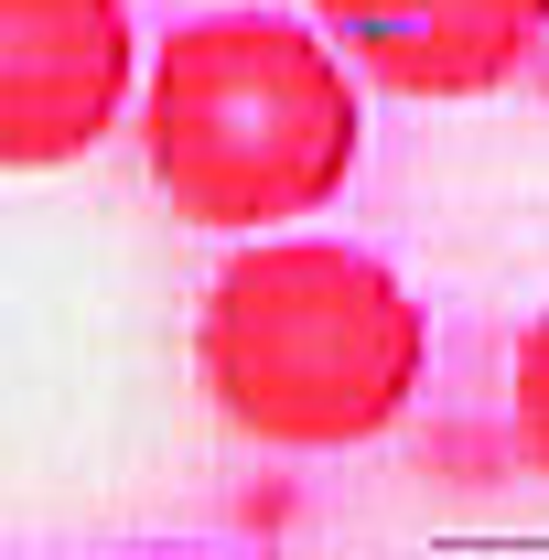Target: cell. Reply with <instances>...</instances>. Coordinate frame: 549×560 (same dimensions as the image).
Listing matches in <instances>:
<instances>
[{"mask_svg": "<svg viewBox=\"0 0 549 560\" xmlns=\"http://www.w3.org/2000/svg\"><path fill=\"white\" fill-rule=\"evenodd\" d=\"M431 377V313L410 280L344 237H280L259 226L195 313V388L226 431L270 453H344L410 420Z\"/></svg>", "mask_w": 549, "mask_h": 560, "instance_id": "1", "label": "cell"}, {"mask_svg": "<svg viewBox=\"0 0 549 560\" xmlns=\"http://www.w3.org/2000/svg\"><path fill=\"white\" fill-rule=\"evenodd\" d=\"M366 151L344 44L291 11H195L140 75V162L162 206L215 237L324 215Z\"/></svg>", "mask_w": 549, "mask_h": 560, "instance_id": "2", "label": "cell"}, {"mask_svg": "<svg viewBox=\"0 0 549 560\" xmlns=\"http://www.w3.org/2000/svg\"><path fill=\"white\" fill-rule=\"evenodd\" d=\"M140 86L130 0H0V173L86 162Z\"/></svg>", "mask_w": 549, "mask_h": 560, "instance_id": "3", "label": "cell"}, {"mask_svg": "<svg viewBox=\"0 0 549 560\" xmlns=\"http://www.w3.org/2000/svg\"><path fill=\"white\" fill-rule=\"evenodd\" d=\"M313 22L399 97H495L549 44V0H313Z\"/></svg>", "mask_w": 549, "mask_h": 560, "instance_id": "4", "label": "cell"}, {"mask_svg": "<svg viewBox=\"0 0 549 560\" xmlns=\"http://www.w3.org/2000/svg\"><path fill=\"white\" fill-rule=\"evenodd\" d=\"M506 431H517V453L549 475V313L528 324V346H517V388H506Z\"/></svg>", "mask_w": 549, "mask_h": 560, "instance_id": "5", "label": "cell"}]
</instances>
